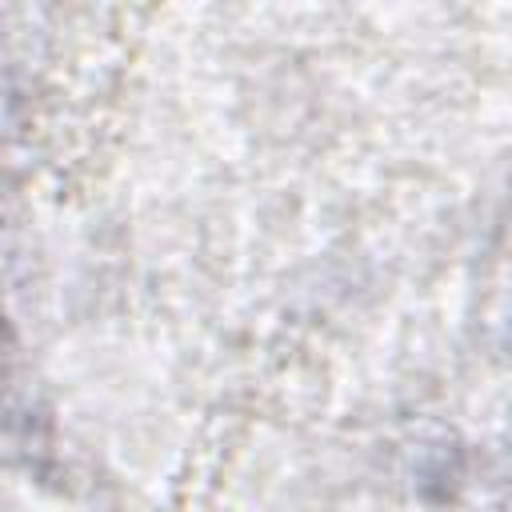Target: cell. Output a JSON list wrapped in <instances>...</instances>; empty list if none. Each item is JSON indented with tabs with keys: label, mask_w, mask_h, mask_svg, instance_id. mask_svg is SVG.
Listing matches in <instances>:
<instances>
[]
</instances>
